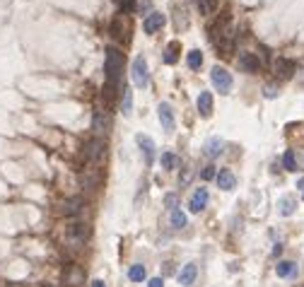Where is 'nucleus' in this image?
I'll use <instances>...</instances> for the list:
<instances>
[{"label": "nucleus", "mask_w": 304, "mask_h": 287, "mask_svg": "<svg viewBox=\"0 0 304 287\" xmlns=\"http://www.w3.org/2000/svg\"><path fill=\"white\" fill-rule=\"evenodd\" d=\"M104 72H106V87H114L116 92H124V72H126V56L109 46L106 48V60H104Z\"/></svg>", "instance_id": "f257e3e1"}, {"label": "nucleus", "mask_w": 304, "mask_h": 287, "mask_svg": "<svg viewBox=\"0 0 304 287\" xmlns=\"http://www.w3.org/2000/svg\"><path fill=\"white\" fill-rule=\"evenodd\" d=\"M130 34H133V24H130L128 14H124V12L114 14V20H111V36L116 41H121V44H128L130 41Z\"/></svg>", "instance_id": "f03ea898"}, {"label": "nucleus", "mask_w": 304, "mask_h": 287, "mask_svg": "<svg viewBox=\"0 0 304 287\" xmlns=\"http://www.w3.org/2000/svg\"><path fill=\"white\" fill-rule=\"evenodd\" d=\"M104 154H106V142H104V138H92V140H87L82 148V160L87 164H97L104 160Z\"/></svg>", "instance_id": "7ed1b4c3"}, {"label": "nucleus", "mask_w": 304, "mask_h": 287, "mask_svg": "<svg viewBox=\"0 0 304 287\" xmlns=\"http://www.w3.org/2000/svg\"><path fill=\"white\" fill-rule=\"evenodd\" d=\"M84 280H87V275H84L82 266H78V263H68V266L63 268V278H60V282H63L66 287H80V285H84Z\"/></svg>", "instance_id": "20e7f679"}, {"label": "nucleus", "mask_w": 304, "mask_h": 287, "mask_svg": "<svg viewBox=\"0 0 304 287\" xmlns=\"http://www.w3.org/2000/svg\"><path fill=\"white\" fill-rule=\"evenodd\" d=\"M130 80L136 87H148V80H150V72H148V60H145V56H136V60H133V68H130Z\"/></svg>", "instance_id": "39448f33"}, {"label": "nucleus", "mask_w": 304, "mask_h": 287, "mask_svg": "<svg viewBox=\"0 0 304 287\" xmlns=\"http://www.w3.org/2000/svg\"><path fill=\"white\" fill-rule=\"evenodd\" d=\"M210 80H212L215 90L220 94H230V90H232V75H230V70H224L222 66H215V68L210 70Z\"/></svg>", "instance_id": "423d86ee"}, {"label": "nucleus", "mask_w": 304, "mask_h": 287, "mask_svg": "<svg viewBox=\"0 0 304 287\" xmlns=\"http://www.w3.org/2000/svg\"><path fill=\"white\" fill-rule=\"evenodd\" d=\"M111 126H114V118H111L109 111H104V109L94 111V116H92V130H94V138H104L111 130Z\"/></svg>", "instance_id": "0eeeda50"}, {"label": "nucleus", "mask_w": 304, "mask_h": 287, "mask_svg": "<svg viewBox=\"0 0 304 287\" xmlns=\"http://www.w3.org/2000/svg\"><path fill=\"white\" fill-rule=\"evenodd\" d=\"M70 242H75V244H82L90 239V227L84 224V222H70L68 230H66Z\"/></svg>", "instance_id": "6e6552de"}, {"label": "nucleus", "mask_w": 304, "mask_h": 287, "mask_svg": "<svg viewBox=\"0 0 304 287\" xmlns=\"http://www.w3.org/2000/svg\"><path fill=\"white\" fill-rule=\"evenodd\" d=\"M164 24H166V14L150 12L148 17H145V22H142V29H145V34H157Z\"/></svg>", "instance_id": "1a4fd4ad"}, {"label": "nucleus", "mask_w": 304, "mask_h": 287, "mask_svg": "<svg viewBox=\"0 0 304 287\" xmlns=\"http://www.w3.org/2000/svg\"><path fill=\"white\" fill-rule=\"evenodd\" d=\"M136 142H138V148L142 150V157H145V162L148 164H152L154 162V142H152V138H148V136H142V133H138L136 136Z\"/></svg>", "instance_id": "9d476101"}, {"label": "nucleus", "mask_w": 304, "mask_h": 287, "mask_svg": "<svg viewBox=\"0 0 304 287\" xmlns=\"http://www.w3.org/2000/svg\"><path fill=\"white\" fill-rule=\"evenodd\" d=\"M239 68L244 70V72H258L261 70V58L256 54H242L239 56Z\"/></svg>", "instance_id": "9b49d317"}, {"label": "nucleus", "mask_w": 304, "mask_h": 287, "mask_svg": "<svg viewBox=\"0 0 304 287\" xmlns=\"http://www.w3.org/2000/svg\"><path fill=\"white\" fill-rule=\"evenodd\" d=\"M157 114H160V123H162V128H164L166 133H172V130H174V114H172V104L162 102V104L157 106Z\"/></svg>", "instance_id": "f8f14e48"}, {"label": "nucleus", "mask_w": 304, "mask_h": 287, "mask_svg": "<svg viewBox=\"0 0 304 287\" xmlns=\"http://www.w3.org/2000/svg\"><path fill=\"white\" fill-rule=\"evenodd\" d=\"M196 280H198V266H196V263H186L179 273V282L184 287H191Z\"/></svg>", "instance_id": "ddd939ff"}, {"label": "nucleus", "mask_w": 304, "mask_h": 287, "mask_svg": "<svg viewBox=\"0 0 304 287\" xmlns=\"http://www.w3.org/2000/svg\"><path fill=\"white\" fill-rule=\"evenodd\" d=\"M222 150H224V140L222 138H210L206 145H203V152H206V157H210V160L220 157Z\"/></svg>", "instance_id": "4468645a"}, {"label": "nucleus", "mask_w": 304, "mask_h": 287, "mask_svg": "<svg viewBox=\"0 0 304 287\" xmlns=\"http://www.w3.org/2000/svg\"><path fill=\"white\" fill-rule=\"evenodd\" d=\"M276 275L278 278H282V280L297 278V263H292V260H280V263L276 266Z\"/></svg>", "instance_id": "2eb2a0df"}, {"label": "nucleus", "mask_w": 304, "mask_h": 287, "mask_svg": "<svg viewBox=\"0 0 304 287\" xmlns=\"http://www.w3.org/2000/svg\"><path fill=\"white\" fill-rule=\"evenodd\" d=\"M208 203V188H196L194 196H191V203H188V208H191V212H200L203 208H206Z\"/></svg>", "instance_id": "dca6fc26"}, {"label": "nucleus", "mask_w": 304, "mask_h": 287, "mask_svg": "<svg viewBox=\"0 0 304 287\" xmlns=\"http://www.w3.org/2000/svg\"><path fill=\"white\" fill-rule=\"evenodd\" d=\"M218 186H220L222 191H234L236 188V176L230 172V169H222V172H218Z\"/></svg>", "instance_id": "f3484780"}, {"label": "nucleus", "mask_w": 304, "mask_h": 287, "mask_svg": "<svg viewBox=\"0 0 304 287\" xmlns=\"http://www.w3.org/2000/svg\"><path fill=\"white\" fill-rule=\"evenodd\" d=\"M276 72L282 78V80H290L294 75V60H288V58H278L276 60Z\"/></svg>", "instance_id": "a211bd4d"}, {"label": "nucleus", "mask_w": 304, "mask_h": 287, "mask_svg": "<svg viewBox=\"0 0 304 287\" xmlns=\"http://www.w3.org/2000/svg\"><path fill=\"white\" fill-rule=\"evenodd\" d=\"M179 54H181V44L179 41H172V44H166V48H164V63L166 66H174L176 60H179Z\"/></svg>", "instance_id": "6ab92c4d"}, {"label": "nucleus", "mask_w": 304, "mask_h": 287, "mask_svg": "<svg viewBox=\"0 0 304 287\" xmlns=\"http://www.w3.org/2000/svg\"><path fill=\"white\" fill-rule=\"evenodd\" d=\"M198 114L203 118L212 114V94L210 92H200V96H198Z\"/></svg>", "instance_id": "aec40b11"}, {"label": "nucleus", "mask_w": 304, "mask_h": 287, "mask_svg": "<svg viewBox=\"0 0 304 287\" xmlns=\"http://www.w3.org/2000/svg\"><path fill=\"white\" fill-rule=\"evenodd\" d=\"M145 278H148V273H145V266L136 263V266H130V268H128V280H130V282H142Z\"/></svg>", "instance_id": "412c9836"}, {"label": "nucleus", "mask_w": 304, "mask_h": 287, "mask_svg": "<svg viewBox=\"0 0 304 287\" xmlns=\"http://www.w3.org/2000/svg\"><path fill=\"white\" fill-rule=\"evenodd\" d=\"M169 222H172V227H174V230H184L188 220H186V215H184L179 208H176V210H172V215H169Z\"/></svg>", "instance_id": "4be33fe9"}, {"label": "nucleus", "mask_w": 304, "mask_h": 287, "mask_svg": "<svg viewBox=\"0 0 304 287\" xmlns=\"http://www.w3.org/2000/svg\"><path fill=\"white\" fill-rule=\"evenodd\" d=\"M82 208H84L82 198H70V200H66V210H63V212H66V215H78Z\"/></svg>", "instance_id": "5701e85b"}, {"label": "nucleus", "mask_w": 304, "mask_h": 287, "mask_svg": "<svg viewBox=\"0 0 304 287\" xmlns=\"http://www.w3.org/2000/svg\"><path fill=\"white\" fill-rule=\"evenodd\" d=\"M294 198H292V196H288V198H282V200H280V203H278V208H280V215H282V218H288V215H292V212H294Z\"/></svg>", "instance_id": "b1692460"}, {"label": "nucleus", "mask_w": 304, "mask_h": 287, "mask_svg": "<svg viewBox=\"0 0 304 287\" xmlns=\"http://www.w3.org/2000/svg\"><path fill=\"white\" fill-rule=\"evenodd\" d=\"M282 166L288 172H297V157H294L292 150H285V154H282Z\"/></svg>", "instance_id": "393cba45"}, {"label": "nucleus", "mask_w": 304, "mask_h": 287, "mask_svg": "<svg viewBox=\"0 0 304 287\" xmlns=\"http://www.w3.org/2000/svg\"><path fill=\"white\" fill-rule=\"evenodd\" d=\"M200 66H203V54L196 48V51H191V54H188V68H191V70H198Z\"/></svg>", "instance_id": "a878e982"}, {"label": "nucleus", "mask_w": 304, "mask_h": 287, "mask_svg": "<svg viewBox=\"0 0 304 287\" xmlns=\"http://www.w3.org/2000/svg\"><path fill=\"white\" fill-rule=\"evenodd\" d=\"M121 109H124V116H130V111H133V92L130 90H124V104H121Z\"/></svg>", "instance_id": "bb28decb"}, {"label": "nucleus", "mask_w": 304, "mask_h": 287, "mask_svg": "<svg viewBox=\"0 0 304 287\" xmlns=\"http://www.w3.org/2000/svg\"><path fill=\"white\" fill-rule=\"evenodd\" d=\"M174 166H176V154H174V152H164V154H162V169L172 172Z\"/></svg>", "instance_id": "cd10ccee"}, {"label": "nucleus", "mask_w": 304, "mask_h": 287, "mask_svg": "<svg viewBox=\"0 0 304 287\" xmlns=\"http://www.w3.org/2000/svg\"><path fill=\"white\" fill-rule=\"evenodd\" d=\"M215 176H218V172H215V166H212V164L203 166V172H200V178H203V181H212Z\"/></svg>", "instance_id": "c85d7f7f"}, {"label": "nucleus", "mask_w": 304, "mask_h": 287, "mask_svg": "<svg viewBox=\"0 0 304 287\" xmlns=\"http://www.w3.org/2000/svg\"><path fill=\"white\" fill-rule=\"evenodd\" d=\"M164 205L169 210H176V205H179V196L176 193H166L164 196Z\"/></svg>", "instance_id": "c756f323"}, {"label": "nucleus", "mask_w": 304, "mask_h": 287, "mask_svg": "<svg viewBox=\"0 0 304 287\" xmlns=\"http://www.w3.org/2000/svg\"><path fill=\"white\" fill-rule=\"evenodd\" d=\"M118 8H121V12H124V14L133 12V8H136V0H121V2H118Z\"/></svg>", "instance_id": "7c9ffc66"}, {"label": "nucleus", "mask_w": 304, "mask_h": 287, "mask_svg": "<svg viewBox=\"0 0 304 287\" xmlns=\"http://www.w3.org/2000/svg\"><path fill=\"white\" fill-rule=\"evenodd\" d=\"M203 10L212 14L215 10H218V0H203Z\"/></svg>", "instance_id": "2f4dec72"}, {"label": "nucleus", "mask_w": 304, "mask_h": 287, "mask_svg": "<svg viewBox=\"0 0 304 287\" xmlns=\"http://www.w3.org/2000/svg\"><path fill=\"white\" fill-rule=\"evenodd\" d=\"M191 178H194V172H191V166H186V169H184V174H181V186H186Z\"/></svg>", "instance_id": "473e14b6"}, {"label": "nucleus", "mask_w": 304, "mask_h": 287, "mask_svg": "<svg viewBox=\"0 0 304 287\" xmlns=\"http://www.w3.org/2000/svg\"><path fill=\"white\" fill-rule=\"evenodd\" d=\"M148 287H164V280L162 278H150L148 280Z\"/></svg>", "instance_id": "72a5a7b5"}, {"label": "nucleus", "mask_w": 304, "mask_h": 287, "mask_svg": "<svg viewBox=\"0 0 304 287\" xmlns=\"http://www.w3.org/2000/svg\"><path fill=\"white\" fill-rule=\"evenodd\" d=\"M148 10H150V0H142V2H140V12L148 17Z\"/></svg>", "instance_id": "f704fd0d"}, {"label": "nucleus", "mask_w": 304, "mask_h": 287, "mask_svg": "<svg viewBox=\"0 0 304 287\" xmlns=\"http://www.w3.org/2000/svg\"><path fill=\"white\" fill-rule=\"evenodd\" d=\"M164 275H174V263H164Z\"/></svg>", "instance_id": "c9c22d12"}, {"label": "nucleus", "mask_w": 304, "mask_h": 287, "mask_svg": "<svg viewBox=\"0 0 304 287\" xmlns=\"http://www.w3.org/2000/svg\"><path fill=\"white\" fill-rule=\"evenodd\" d=\"M276 94H278V90H276V87H266V96H270V99H273Z\"/></svg>", "instance_id": "e433bc0d"}, {"label": "nucleus", "mask_w": 304, "mask_h": 287, "mask_svg": "<svg viewBox=\"0 0 304 287\" xmlns=\"http://www.w3.org/2000/svg\"><path fill=\"white\" fill-rule=\"evenodd\" d=\"M92 287H106V285H104L102 280H94V282H92Z\"/></svg>", "instance_id": "4c0bfd02"}]
</instances>
